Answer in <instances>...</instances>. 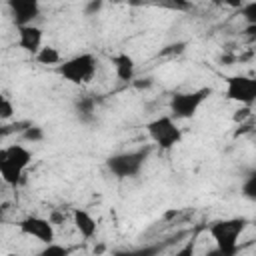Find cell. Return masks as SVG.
Here are the masks:
<instances>
[{
  "label": "cell",
  "mask_w": 256,
  "mask_h": 256,
  "mask_svg": "<svg viewBox=\"0 0 256 256\" xmlns=\"http://www.w3.org/2000/svg\"><path fill=\"white\" fill-rule=\"evenodd\" d=\"M32 164V152L24 144H10L0 150V176L8 186H18Z\"/></svg>",
  "instance_id": "6da1fadb"
},
{
  "label": "cell",
  "mask_w": 256,
  "mask_h": 256,
  "mask_svg": "<svg viewBox=\"0 0 256 256\" xmlns=\"http://www.w3.org/2000/svg\"><path fill=\"white\" fill-rule=\"evenodd\" d=\"M248 226V220L244 216H230V218H220L210 222L208 234L214 240V246L228 252V254H238V242L240 236L244 234Z\"/></svg>",
  "instance_id": "7a4b0ae2"
},
{
  "label": "cell",
  "mask_w": 256,
  "mask_h": 256,
  "mask_svg": "<svg viewBox=\"0 0 256 256\" xmlns=\"http://www.w3.org/2000/svg\"><path fill=\"white\" fill-rule=\"evenodd\" d=\"M56 72L66 82H70L74 86H84L94 80V76L98 72V58L92 52L74 54V56L62 60V64L56 66Z\"/></svg>",
  "instance_id": "3957f363"
},
{
  "label": "cell",
  "mask_w": 256,
  "mask_h": 256,
  "mask_svg": "<svg viewBox=\"0 0 256 256\" xmlns=\"http://www.w3.org/2000/svg\"><path fill=\"white\" fill-rule=\"evenodd\" d=\"M212 96V88L202 86L196 90H186V92H174L168 100V110L170 116L178 122V120H190L198 114V110L202 108V104Z\"/></svg>",
  "instance_id": "277c9868"
},
{
  "label": "cell",
  "mask_w": 256,
  "mask_h": 256,
  "mask_svg": "<svg viewBox=\"0 0 256 256\" xmlns=\"http://www.w3.org/2000/svg\"><path fill=\"white\" fill-rule=\"evenodd\" d=\"M146 134L160 150H172L182 142V128L170 114L152 118L146 124Z\"/></svg>",
  "instance_id": "5b68a950"
},
{
  "label": "cell",
  "mask_w": 256,
  "mask_h": 256,
  "mask_svg": "<svg viewBox=\"0 0 256 256\" xmlns=\"http://www.w3.org/2000/svg\"><path fill=\"white\" fill-rule=\"evenodd\" d=\"M148 156H150V148H138V150H130V152H118V154H112L106 160V168L116 178H134L146 166Z\"/></svg>",
  "instance_id": "8992f818"
},
{
  "label": "cell",
  "mask_w": 256,
  "mask_h": 256,
  "mask_svg": "<svg viewBox=\"0 0 256 256\" xmlns=\"http://www.w3.org/2000/svg\"><path fill=\"white\" fill-rule=\"evenodd\" d=\"M224 96L240 106H252L256 102V76H228L224 80Z\"/></svg>",
  "instance_id": "52a82bcc"
},
{
  "label": "cell",
  "mask_w": 256,
  "mask_h": 256,
  "mask_svg": "<svg viewBox=\"0 0 256 256\" xmlns=\"http://www.w3.org/2000/svg\"><path fill=\"white\" fill-rule=\"evenodd\" d=\"M18 230L42 244H52L56 242V230L52 220L42 218V216H26L18 222Z\"/></svg>",
  "instance_id": "ba28073f"
},
{
  "label": "cell",
  "mask_w": 256,
  "mask_h": 256,
  "mask_svg": "<svg viewBox=\"0 0 256 256\" xmlns=\"http://www.w3.org/2000/svg\"><path fill=\"white\" fill-rule=\"evenodd\" d=\"M8 14L16 28L30 26L40 16V4L36 0H8Z\"/></svg>",
  "instance_id": "9c48e42d"
},
{
  "label": "cell",
  "mask_w": 256,
  "mask_h": 256,
  "mask_svg": "<svg viewBox=\"0 0 256 256\" xmlns=\"http://www.w3.org/2000/svg\"><path fill=\"white\" fill-rule=\"evenodd\" d=\"M42 38H44V32L36 24L16 28V44H18V48H22L24 52H28L32 56H36L44 48L42 46Z\"/></svg>",
  "instance_id": "30bf717a"
},
{
  "label": "cell",
  "mask_w": 256,
  "mask_h": 256,
  "mask_svg": "<svg viewBox=\"0 0 256 256\" xmlns=\"http://www.w3.org/2000/svg\"><path fill=\"white\" fill-rule=\"evenodd\" d=\"M72 222H74V228L78 230V234L84 238V240H92L98 232V222L96 218L84 210V208H74L72 210Z\"/></svg>",
  "instance_id": "8fae6325"
},
{
  "label": "cell",
  "mask_w": 256,
  "mask_h": 256,
  "mask_svg": "<svg viewBox=\"0 0 256 256\" xmlns=\"http://www.w3.org/2000/svg\"><path fill=\"white\" fill-rule=\"evenodd\" d=\"M112 66L116 72V78L120 82H132L136 74V62L128 52H118L112 56Z\"/></svg>",
  "instance_id": "7c38bea8"
},
{
  "label": "cell",
  "mask_w": 256,
  "mask_h": 256,
  "mask_svg": "<svg viewBox=\"0 0 256 256\" xmlns=\"http://www.w3.org/2000/svg\"><path fill=\"white\" fill-rule=\"evenodd\" d=\"M166 244H144L138 248H122L112 252V256H160V252L164 250Z\"/></svg>",
  "instance_id": "4fadbf2b"
},
{
  "label": "cell",
  "mask_w": 256,
  "mask_h": 256,
  "mask_svg": "<svg viewBox=\"0 0 256 256\" xmlns=\"http://www.w3.org/2000/svg\"><path fill=\"white\" fill-rule=\"evenodd\" d=\"M94 112H96V102L94 98L90 96H82L76 100V114L82 122H90L94 118Z\"/></svg>",
  "instance_id": "5bb4252c"
},
{
  "label": "cell",
  "mask_w": 256,
  "mask_h": 256,
  "mask_svg": "<svg viewBox=\"0 0 256 256\" xmlns=\"http://www.w3.org/2000/svg\"><path fill=\"white\" fill-rule=\"evenodd\" d=\"M34 58L42 66H60L62 64V56H60V52L54 46H44Z\"/></svg>",
  "instance_id": "9a60e30c"
},
{
  "label": "cell",
  "mask_w": 256,
  "mask_h": 256,
  "mask_svg": "<svg viewBox=\"0 0 256 256\" xmlns=\"http://www.w3.org/2000/svg\"><path fill=\"white\" fill-rule=\"evenodd\" d=\"M240 194H242L246 200L256 202V168L250 170V172L244 176V180H242V184H240Z\"/></svg>",
  "instance_id": "2e32d148"
},
{
  "label": "cell",
  "mask_w": 256,
  "mask_h": 256,
  "mask_svg": "<svg viewBox=\"0 0 256 256\" xmlns=\"http://www.w3.org/2000/svg\"><path fill=\"white\" fill-rule=\"evenodd\" d=\"M36 256H70V248L64 244L52 242V244H44L42 250L36 252Z\"/></svg>",
  "instance_id": "e0dca14e"
},
{
  "label": "cell",
  "mask_w": 256,
  "mask_h": 256,
  "mask_svg": "<svg viewBox=\"0 0 256 256\" xmlns=\"http://www.w3.org/2000/svg\"><path fill=\"white\" fill-rule=\"evenodd\" d=\"M20 134H22V140L24 142H32L34 144V142L44 140V130L40 126H36V124H28Z\"/></svg>",
  "instance_id": "ac0fdd59"
},
{
  "label": "cell",
  "mask_w": 256,
  "mask_h": 256,
  "mask_svg": "<svg viewBox=\"0 0 256 256\" xmlns=\"http://www.w3.org/2000/svg\"><path fill=\"white\" fill-rule=\"evenodd\" d=\"M240 14L248 26H256V2H248L240 6Z\"/></svg>",
  "instance_id": "d6986e66"
},
{
  "label": "cell",
  "mask_w": 256,
  "mask_h": 256,
  "mask_svg": "<svg viewBox=\"0 0 256 256\" xmlns=\"http://www.w3.org/2000/svg\"><path fill=\"white\" fill-rule=\"evenodd\" d=\"M14 112H16V106L12 104V100L8 98V96H2L0 98V120H10L12 116H14Z\"/></svg>",
  "instance_id": "ffe728a7"
},
{
  "label": "cell",
  "mask_w": 256,
  "mask_h": 256,
  "mask_svg": "<svg viewBox=\"0 0 256 256\" xmlns=\"http://www.w3.org/2000/svg\"><path fill=\"white\" fill-rule=\"evenodd\" d=\"M194 254H196V238L192 236V238H190L182 248H178L172 256H194Z\"/></svg>",
  "instance_id": "44dd1931"
},
{
  "label": "cell",
  "mask_w": 256,
  "mask_h": 256,
  "mask_svg": "<svg viewBox=\"0 0 256 256\" xmlns=\"http://www.w3.org/2000/svg\"><path fill=\"white\" fill-rule=\"evenodd\" d=\"M100 8H102V2H90V4L84 6V14L86 16H94L96 12H100Z\"/></svg>",
  "instance_id": "7402d4cb"
},
{
  "label": "cell",
  "mask_w": 256,
  "mask_h": 256,
  "mask_svg": "<svg viewBox=\"0 0 256 256\" xmlns=\"http://www.w3.org/2000/svg\"><path fill=\"white\" fill-rule=\"evenodd\" d=\"M204 256H234V254H228V252H224V250L212 246V248H208V250L204 252Z\"/></svg>",
  "instance_id": "603a6c76"
},
{
  "label": "cell",
  "mask_w": 256,
  "mask_h": 256,
  "mask_svg": "<svg viewBox=\"0 0 256 256\" xmlns=\"http://www.w3.org/2000/svg\"><path fill=\"white\" fill-rule=\"evenodd\" d=\"M8 256H20V254H8Z\"/></svg>",
  "instance_id": "cb8c5ba5"
},
{
  "label": "cell",
  "mask_w": 256,
  "mask_h": 256,
  "mask_svg": "<svg viewBox=\"0 0 256 256\" xmlns=\"http://www.w3.org/2000/svg\"><path fill=\"white\" fill-rule=\"evenodd\" d=\"M252 224H254V228H256V218H254V222H252Z\"/></svg>",
  "instance_id": "d4e9b609"
}]
</instances>
